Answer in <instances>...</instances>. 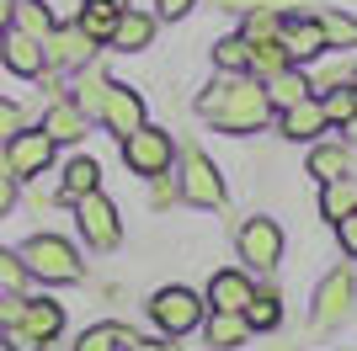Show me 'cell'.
Wrapping results in <instances>:
<instances>
[{"instance_id":"cell-1","label":"cell","mask_w":357,"mask_h":351,"mask_svg":"<svg viewBox=\"0 0 357 351\" xmlns=\"http://www.w3.org/2000/svg\"><path fill=\"white\" fill-rule=\"evenodd\" d=\"M197 123L229 133V139H251V133H267L272 128V102H267V86L256 75H213L208 86L197 91L192 102Z\"/></svg>"},{"instance_id":"cell-2","label":"cell","mask_w":357,"mask_h":351,"mask_svg":"<svg viewBox=\"0 0 357 351\" xmlns=\"http://www.w3.org/2000/svg\"><path fill=\"white\" fill-rule=\"evenodd\" d=\"M22 266H27V277L48 282V288H70V282L86 277V261H80V250L64 240V234H32V240H22Z\"/></svg>"},{"instance_id":"cell-3","label":"cell","mask_w":357,"mask_h":351,"mask_svg":"<svg viewBox=\"0 0 357 351\" xmlns=\"http://www.w3.org/2000/svg\"><path fill=\"white\" fill-rule=\"evenodd\" d=\"M176 181H181V203L197 208V213H219V208L229 203L224 171L213 165L208 149H197V144H181V155H176Z\"/></svg>"},{"instance_id":"cell-4","label":"cell","mask_w":357,"mask_h":351,"mask_svg":"<svg viewBox=\"0 0 357 351\" xmlns=\"http://www.w3.org/2000/svg\"><path fill=\"white\" fill-rule=\"evenodd\" d=\"M144 314H149V325H155L165 341H181V336H192V330H203L208 304H203V292H197V288L171 282V288H155V292H149Z\"/></svg>"},{"instance_id":"cell-5","label":"cell","mask_w":357,"mask_h":351,"mask_svg":"<svg viewBox=\"0 0 357 351\" xmlns=\"http://www.w3.org/2000/svg\"><path fill=\"white\" fill-rule=\"evenodd\" d=\"M283 250H288V234H283V224L267 219V213H251V219L235 229V256L251 277L283 272Z\"/></svg>"},{"instance_id":"cell-6","label":"cell","mask_w":357,"mask_h":351,"mask_svg":"<svg viewBox=\"0 0 357 351\" xmlns=\"http://www.w3.org/2000/svg\"><path fill=\"white\" fill-rule=\"evenodd\" d=\"M176 155H181L176 133L155 128V123H144L139 133H128V139H123V165H128L134 176H144V181H155V176H165V171H176Z\"/></svg>"},{"instance_id":"cell-7","label":"cell","mask_w":357,"mask_h":351,"mask_svg":"<svg viewBox=\"0 0 357 351\" xmlns=\"http://www.w3.org/2000/svg\"><path fill=\"white\" fill-rule=\"evenodd\" d=\"M357 309V277L352 266H336L320 288H314V304H310V330L314 336H331V330H342L347 320H352Z\"/></svg>"},{"instance_id":"cell-8","label":"cell","mask_w":357,"mask_h":351,"mask_svg":"<svg viewBox=\"0 0 357 351\" xmlns=\"http://www.w3.org/2000/svg\"><path fill=\"white\" fill-rule=\"evenodd\" d=\"M75 229H80V240H86L96 256H112V250L123 245V213L107 192H91V197L75 203Z\"/></svg>"},{"instance_id":"cell-9","label":"cell","mask_w":357,"mask_h":351,"mask_svg":"<svg viewBox=\"0 0 357 351\" xmlns=\"http://www.w3.org/2000/svg\"><path fill=\"white\" fill-rule=\"evenodd\" d=\"M43 54H48V70L59 75H80L86 64H96V54H102V43L91 38L80 22H64V27H54L43 38Z\"/></svg>"},{"instance_id":"cell-10","label":"cell","mask_w":357,"mask_h":351,"mask_svg":"<svg viewBox=\"0 0 357 351\" xmlns=\"http://www.w3.org/2000/svg\"><path fill=\"white\" fill-rule=\"evenodd\" d=\"M54 160H59V144H54L43 128H22L11 144H6V171H11L16 181H38V176H48Z\"/></svg>"},{"instance_id":"cell-11","label":"cell","mask_w":357,"mask_h":351,"mask_svg":"<svg viewBox=\"0 0 357 351\" xmlns=\"http://www.w3.org/2000/svg\"><path fill=\"white\" fill-rule=\"evenodd\" d=\"M96 123H102V128L123 144L128 133H139V128L149 123V107H144V96H139L134 86L112 80V86H107V102H102V117H96Z\"/></svg>"},{"instance_id":"cell-12","label":"cell","mask_w":357,"mask_h":351,"mask_svg":"<svg viewBox=\"0 0 357 351\" xmlns=\"http://www.w3.org/2000/svg\"><path fill=\"white\" fill-rule=\"evenodd\" d=\"M278 43H283L288 64H298V70H310L314 58H326V54H331V48H326V32H320V22H314V16H298V11L283 16Z\"/></svg>"},{"instance_id":"cell-13","label":"cell","mask_w":357,"mask_h":351,"mask_svg":"<svg viewBox=\"0 0 357 351\" xmlns=\"http://www.w3.org/2000/svg\"><path fill=\"white\" fill-rule=\"evenodd\" d=\"M352 160H357V149L347 144L336 128H331V133H320V139L310 144V155H304V171H310L314 181L326 187V181H342V176H352Z\"/></svg>"},{"instance_id":"cell-14","label":"cell","mask_w":357,"mask_h":351,"mask_svg":"<svg viewBox=\"0 0 357 351\" xmlns=\"http://www.w3.org/2000/svg\"><path fill=\"white\" fill-rule=\"evenodd\" d=\"M251 292H256V277L245 266H219L208 277V288H203V304L213 314H240V309L251 304Z\"/></svg>"},{"instance_id":"cell-15","label":"cell","mask_w":357,"mask_h":351,"mask_svg":"<svg viewBox=\"0 0 357 351\" xmlns=\"http://www.w3.org/2000/svg\"><path fill=\"white\" fill-rule=\"evenodd\" d=\"M272 128L283 133L288 144H314L320 133H331L326 102H320V96H310V102H294V107H283V112L272 117Z\"/></svg>"},{"instance_id":"cell-16","label":"cell","mask_w":357,"mask_h":351,"mask_svg":"<svg viewBox=\"0 0 357 351\" xmlns=\"http://www.w3.org/2000/svg\"><path fill=\"white\" fill-rule=\"evenodd\" d=\"M155 38H160V16L144 11V6H123L118 16V32H112V54H144V48H155Z\"/></svg>"},{"instance_id":"cell-17","label":"cell","mask_w":357,"mask_h":351,"mask_svg":"<svg viewBox=\"0 0 357 351\" xmlns=\"http://www.w3.org/2000/svg\"><path fill=\"white\" fill-rule=\"evenodd\" d=\"M16 325L54 346V341L64 336V304H59V298H43V292H22V320H16Z\"/></svg>"},{"instance_id":"cell-18","label":"cell","mask_w":357,"mask_h":351,"mask_svg":"<svg viewBox=\"0 0 357 351\" xmlns=\"http://www.w3.org/2000/svg\"><path fill=\"white\" fill-rule=\"evenodd\" d=\"M0 64H6L11 75H22V80H38V75L48 70V54H43L38 38H27V32L11 27L6 38H0Z\"/></svg>"},{"instance_id":"cell-19","label":"cell","mask_w":357,"mask_h":351,"mask_svg":"<svg viewBox=\"0 0 357 351\" xmlns=\"http://www.w3.org/2000/svg\"><path fill=\"white\" fill-rule=\"evenodd\" d=\"M38 128H43L54 144H80V139L91 133V117L80 112L70 96H59V102H48V112H43V123H38Z\"/></svg>"},{"instance_id":"cell-20","label":"cell","mask_w":357,"mask_h":351,"mask_svg":"<svg viewBox=\"0 0 357 351\" xmlns=\"http://www.w3.org/2000/svg\"><path fill=\"white\" fill-rule=\"evenodd\" d=\"M91 192H102V165L91 160V155H70L59 171V203H80V197H91Z\"/></svg>"},{"instance_id":"cell-21","label":"cell","mask_w":357,"mask_h":351,"mask_svg":"<svg viewBox=\"0 0 357 351\" xmlns=\"http://www.w3.org/2000/svg\"><path fill=\"white\" fill-rule=\"evenodd\" d=\"M245 325H251V336H272V330H283V292L272 288V282H256L251 304L240 309Z\"/></svg>"},{"instance_id":"cell-22","label":"cell","mask_w":357,"mask_h":351,"mask_svg":"<svg viewBox=\"0 0 357 351\" xmlns=\"http://www.w3.org/2000/svg\"><path fill=\"white\" fill-rule=\"evenodd\" d=\"M139 341H144V336H139L134 325L102 320V325H91V330H80L70 351H128V346H139Z\"/></svg>"},{"instance_id":"cell-23","label":"cell","mask_w":357,"mask_h":351,"mask_svg":"<svg viewBox=\"0 0 357 351\" xmlns=\"http://www.w3.org/2000/svg\"><path fill=\"white\" fill-rule=\"evenodd\" d=\"M261 86H267V102H272V112H283V107H294V102H310V96H314V86H310V70H298V64H288V70L267 75Z\"/></svg>"},{"instance_id":"cell-24","label":"cell","mask_w":357,"mask_h":351,"mask_svg":"<svg viewBox=\"0 0 357 351\" xmlns=\"http://www.w3.org/2000/svg\"><path fill=\"white\" fill-rule=\"evenodd\" d=\"M107 86H112V75L96 70V64H86L80 75H70V102L96 123V117H102V102H107Z\"/></svg>"},{"instance_id":"cell-25","label":"cell","mask_w":357,"mask_h":351,"mask_svg":"<svg viewBox=\"0 0 357 351\" xmlns=\"http://www.w3.org/2000/svg\"><path fill=\"white\" fill-rule=\"evenodd\" d=\"M251 341V325H245V314H213L203 320V351H235Z\"/></svg>"},{"instance_id":"cell-26","label":"cell","mask_w":357,"mask_h":351,"mask_svg":"<svg viewBox=\"0 0 357 351\" xmlns=\"http://www.w3.org/2000/svg\"><path fill=\"white\" fill-rule=\"evenodd\" d=\"M314 22H320V32H326V48H331V54H357V16L352 11L326 6V11H314Z\"/></svg>"},{"instance_id":"cell-27","label":"cell","mask_w":357,"mask_h":351,"mask_svg":"<svg viewBox=\"0 0 357 351\" xmlns=\"http://www.w3.org/2000/svg\"><path fill=\"white\" fill-rule=\"evenodd\" d=\"M347 213H357V176H342V181H326V187H320V219L342 224Z\"/></svg>"},{"instance_id":"cell-28","label":"cell","mask_w":357,"mask_h":351,"mask_svg":"<svg viewBox=\"0 0 357 351\" xmlns=\"http://www.w3.org/2000/svg\"><path fill=\"white\" fill-rule=\"evenodd\" d=\"M213 75H251V43L240 32H224L213 43Z\"/></svg>"},{"instance_id":"cell-29","label":"cell","mask_w":357,"mask_h":351,"mask_svg":"<svg viewBox=\"0 0 357 351\" xmlns=\"http://www.w3.org/2000/svg\"><path fill=\"white\" fill-rule=\"evenodd\" d=\"M118 16H123V6L118 0H86V11H80V27L96 38V43H112V32H118Z\"/></svg>"},{"instance_id":"cell-30","label":"cell","mask_w":357,"mask_h":351,"mask_svg":"<svg viewBox=\"0 0 357 351\" xmlns=\"http://www.w3.org/2000/svg\"><path fill=\"white\" fill-rule=\"evenodd\" d=\"M16 32H27V38H38V43H43L48 32H54V16H48L38 0H16Z\"/></svg>"},{"instance_id":"cell-31","label":"cell","mask_w":357,"mask_h":351,"mask_svg":"<svg viewBox=\"0 0 357 351\" xmlns=\"http://www.w3.org/2000/svg\"><path fill=\"white\" fill-rule=\"evenodd\" d=\"M283 32V16L278 11H251V16H240V38L245 43H272Z\"/></svg>"},{"instance_id":"cell-32","label":"cell","mask_w":357,"mask_h":351,"mask_svg":"<svg viewBox=\"0 0 357 351\" xmlns=\"http://www.w3.org/2000/svg\"><path fill=\"white\" fill-rule=\"evenodd\" d=\"M27 266H22V256L16 250L0 245V298H11V292H27Z\"/></svg>"},{"instance_id":"cell-33","label":"cell","mask_w":357,"mask_h":351,"mask_svg":"<svg viewBox=\"0 0 357 351\" xmlns=\"http://www.w3.org/2000/svg\"><path fill=\"white\" fill-rule=\"evenodd\" d=\"M176 203H181V181H176V171L155 176V181H149V213H171Z\"/></svg>"},{"instance_id":"cell-34","label":"cell","mask_w":357,"mask_h":351,"mask_svg":"<svg viewBox=\"0 0 357 351\" xmlns=\"http://www.w3.org/2000/svg\"><path fill=\"white\" fill-rule=\"evenodd\" d=\"M298 0H213V11H224V16H251V11H278V16H288Z\"/></svg>"},{"instance_id":"cell-35","label":"cell","mask_w":357,"mask_h":351,"mask_svg":"<svg viewBox=\"0 0 357 351\" xmlns=\"http://www.w3.org/2000/svg\"><path fill=\"white\" fill-rule=\"evenodd\" d=\"M27 128V117H22V107L11 102V96H0V171H6V144H11L16 133Z\"/></svg>"},{"instance_id":"cell-36","label":"cell","mask_w":357,"mask_h":351,"mask_svg":"<svg viewBox=\"0 0 357 351\" xmlns=\"http://www.w3.org/2000/svg\"><path fill=\"white\" fill-rule=\"evenodd\" d=\"M0 351H48V341H38L22 325H0Z\"/></svg>"},{"instance_id":"cell-37","label":"cell","mask_w":357,"mask_h":351,"mask_svg":"<svg viewBox=\"0 0 357 351\" xmlns=\"http://www.w3.org/2000/svg\"><path fill=\"white\" fill-rule=\"evenodd\" d=\"M320 102H326V117H331V128H342L347 117L357 112V107H352V86H342V91H326Z\"/></svg>"},{"instance_id":"cell-38","label":"cell","mask_w":357,"mask_h":351,"mask_svg":"<svg viewBox=\"0 0 357 351\" xmlns=\"http://www.w3.org/2000/svg\"><path fill=\"white\" fill-rule=\"evenodd\" d=\"M48 16H54V27H64V22H80V11H86V0H38Z\"/></svg>"},{"instance_id":"cell-39","label":"cell","mask_w":357,"mask_h":351,"mask_svg":"<svg viewBox=\"0 0 357 351\" xmlns=\"http://www.w3.org/2000/svg\"><path fill=\"white\" fill-rule=\"evenodd\" d=\"M16 203H22V181H16L11 171H0V219H11Z\"/></svg>"},{"instance_id":"cell-40","label":"cell","mask_w":357,"mask_h":351,"mask_svg":"<svg viewBox=\"0 0 357 351\" xmlns=\"http://www.w3.org/2000/svg\"><path fill=\"white\" fill-rule=\"evenodd\" d=\"M336 229V245H342V256L347 261H357V213H347L342 224H331Z\"/></svg>"},{"instance_id":"cell-41","label":"cell","mask_w":357,"mask_h":351,"mask_svg":"<svg viewBox=\"0 0 357 351\" xmlns=\"http://www.w3.org/2000/svg\"><path fill=\"white\" fill-rule=\"evenodd\" d=\"M192 6H197V0H155V16H160V22H181Z\"/></svg>"},{"instance_id":"cell-42","label":"cell","mask_w":357,"mask_h":351,"mask_svg":"<svg viewBox=\"0 0 357 351\" xmlns=\"http://www.w3.org/2000/svg\"><path fill=\"white\" fill-rule=\"evenodd\" d=\"M16 27V0H0V38Z\"/></svg>"},{"instance_id":"cell-43","label":"cell","mask_w":357,"mask_h":351,"mask_svg":"<svg viewBox=\"0 0 357 351\" xmlns=\"http://www.w3.org/2000/svg\"><path fill=\"white\" fill-rule=\"evenodd\" d=\"M128 351H176V346H171V341H155V336H144V341H139V346H128Z\"/></svg>"},{"instance_id":"cell-44","label":"cell","mask_w":357,"mask_h":351,"mask_svg":"<svg viewBox=\"0 0 357 351\" xmlns=\"http://www.w3.org/2000/svg\"><path fill=\"white\" fill-rule=\"evenodd\" d=\"M336 133H342L347 144H352V149H357V112H352V117H347V123H342V128H336Z\"/></svg>"},{"instance_id":"cell-45","label":"cell","mask_w":357,"mask_h":351,"mask_svg":"<svg viewBox=\"0 0 357 351\" xmlns=\"http://www.w3.org/2000/svg\"><path fill=\"white\" fill-rule=\"evenodd\" d=\"M352 107H357V86H352Z\"/></svg>"},{"instance_id":"cell-46","label":"cell","mask_w":357,"mask_h":351,"mask_svg":"<svg viewBox=\"0 0 357 351\" xmlns=\"http://www.w3.org/2000/svg\"><path fill=\"white\" fill-rule=\"evenodd\" d=\"M352 75H357V54H352Z\"/></svg>"},{"instance_id":"cell-47","label":"cell","mask_w":357,"mask_h":351,"mask_svg":"<svg viewBox=\"0 0 357 351\" xmlns=\"http://www.w3.org/2000/svg\"><path fill=\"white\" fill-rule=\"evenodd\" d=\"M352 176H357V160H352Z\"/></svg>"}]
</instances>
